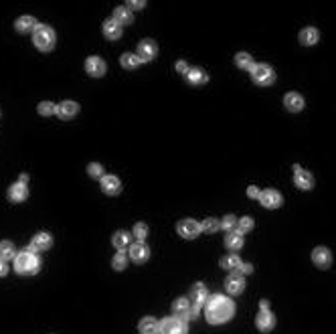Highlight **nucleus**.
Returning a JSON list of instances; mask_svg holds the SVG:
<instances>
[{"mask_svg":"<svg viewBox=\"0 0 336 334\" xmlns=\"http://www.w3.org/2000/svg\"><path fill=\"white\" fill-rule=\"evenodd\" d=\"M235 306L227 296H213L205 304V316L211 324H223L229 318H233Z\"/></svg>","mask_w":336,"mask_h":334,"instance_id":"1","label":"nucleus"},{"mask_svg":"<svg viewBox=\"0 0 336 334\" xmlns=\"http://www.w3.org/2000/svg\"><path fill=\"white\" fill-rule=\"evenodd\" d=\"M41 267V259L39 255L32 251V249H23L21 253H16L14 257V270L19 272L21 276H32L37 274Z\"/></svg>","mask_w":336,"mask_h":334,"instance_id":"2","label":"nucleus"},{"mask_svg":"<svg viewBox=\"0 0 336 334\" xmlns=\"http://www.w3.org/2000/svg\"><path fill=\"white\" fill-rule=\"evenodd\" d=\"M32 43H35V47L39 49V51H51V49L55 47L57 43V37L51 27L47 25H37L35 32H32Z\"/></svg>","mask_w":336,"mask_h":334,"instance_id":"3","label":"nucleus"},{"mask_svg":"<svg viewBox=\"0 0 336 334\" xmlns=\"http://www.w3.org/2000/svg\"><path fill=\"white\" fill-rule=\"evenodd\" d=\"M172 312H174L176 318H180V320H193V318H196L198 308L193 306V302L189 298H178V300H174V304H172Z\"/></svg>","mask_w":336,"mask_h":334,"instance_id":"4","label":"nucleus"},{"mask_svg":"<svg viewBox=\"0 0 336 334\" xmlns=\"http://www.w3.org/2000/svg\"><path fill=\"white\" fill-rule=\"evenodd\" d=\"M251 77H253V81L257 83V85H270V83H274V79H276V73H274V69H272L270 65L261 63V65H255L253 67Z\"/></svg>","mask_w":336,"mask_h":334,"instance_id":"5","label":"nucleus"},{"mask_svg":"<svg viewBox=\"0 0 336 334\" xmlns=\"http://www.w3.org/2000/svg\"><path fill=\"white\" fill-rule=\"evenodd\" d=\"M158 334H189V328L180 318H166L160 322V332Z\"/></svg>","mask_w":336,"mask_h":334,"instance_id":"6","label":"nucleus"},{"mask_svg":"<svg viewBox=\"0 0 336 334\" xmlns=\"http://www.w3.org/2000/svg\"><path fill=\"white\" fill-rule=\"evenodd\" d=\"M176 231H178V235L184 237V239H195L200 233V225L196 221H193V219H182V221H178Z\"/></svg>","mask_w":336,"mask_h":334,"instance_id":"7","label":"nucleus"},{"mask_svg":"<svg viewBox=\"0 0 336 334\" xmlns=\"http://www.w3.org/2000/svg\"><path fill=\"white\" fill-rule=\"evenodd\" d=\"M189 300L193 302V306H196V308L205 306V304H207V300H209V292H207V288L203 286V283H195V286L191 288Z\"/></svg>","mask_w":336,"mask_h":334,"instance_id":"8","label":"nucleus"},{"mask_svg":"<svg viewBox=\"0 0 336 334\" xmlns=\"http://www.w3.org/2000/svg\"><path fill=\"white\" fill-rule=\"evenodd\" d=\"M156 55H158V47H156L154 41L146 39V41H142L138 45V57H140V61H152V59H156Z\"/></svg>","mask_w":336,"mask_h":334,"instance_id":"9","label":"nucleus"},{"mask_svg":"<svg viewBox=\"0 0 336 334\" xmlns=\"http://www.w3.org/2000/svg\"><path fill=\"white\" fill-rule=\"evenodd\" d=\"M130 257H132L134 263H146L148 257H150V249H148V245L142 243V241L130 245Z\"/></svg>","mask_w":336,"mask_h":334,"instance_id":"10","label":"nucleus"},{"mask_svg":"<svg viewBox=\"0 0 336 334\" xmlns=\"http://www.w3.org/2000/svg\"><path fill=\"white\" fill-rule=\"evenodd\" d=\"M85 69H87V73L93 75V77H104L108 67H106V61H104V59H99V57H89V59L85 61Z\"/></svg>","mask_w":336,"mask_h":334,"instance_id":"11","label":"nucleus"},{"mask_svg":"<svg viewBox=\"0 0 336 334\" xmlns=\"http://www.w3.org/2000/svg\"><path fill=\"white\" fill-rule=\"evenodd\" d=\"M294 182H296V187H298V189H302V191H310V189H312V185H314V178H312V174H310L308 170L298 168V166H296Z\"/></svg>","mask_w":336,"mask_h":334,"instance_id":"12","label":"nucleus"},{"mask_svg":"<svg viewBox=\"0 0 336 334\" xmlns=\"http://www.w3.org/2000/svg\"><path fill=\"white\" fill-rule=\"evenodd\" d=\"M51 245H53V237L49 235V233H37V235L32 237L30 249L32 251H47V249H51Z\"/></svg>","mask_w":336,"mask_h":334,"instance_id":"13","label":"nucleus"},{"mask_svg":"<svg viewBox=\"0 0 336 334\" xmlns=\"http://www.w3.org/2000/svg\"><path fill=\"white\" fill-rule=\"evenodd\" d=\"M312 259H314V263L318 267H320V270H326V267H330V263H332V253L328 251L326 247H318V249H314Z\"/></svg>","mask_w":336,"mask_h":334,"instance_id":"14","label":"nucleus"},{"mask_svg":"<svg viewBox=\"0 0 336 334\" xmlns=\"http://www.w3.org/2000/svg\"><path fill=\"white\" fill-rule=\"evenodd\" d=\"M102 191L106 193V195H120L122 193V182H120V178H115V176H112V174H108V176H104L102 178Z\"/></svg>","mask_w":336,"mask_h":334,"instance_id":"15","label":"nucleus"},{"mask_svg":"<svg viewBox=\"0 0 336 334\" xmlns=\"http://www.w3.org/2000/svg\"><path fill=\"white\" fill-rule=\"evenodd\" d=\"M27 196H28V189L25 182H16V185L8 189V198L12 203H23V200H27Z\"/></svg>","mask_w":336,"mask_h":334,"instance_id":"16","label":"nucleus"},{"mask_svg":"<svg viewBox=\"0 0 336 334\" xmlns=\"http://www.w3.org/2000/svg\"><path fill=\"white\" fill-rule=\"evenodd\" d=\"M259 200H261V205L267 207V209H278L281 205V196L276 191H263V193H259Z\"/></svg>","mask_w":336,"mask_h":334,"instance_id":"17","label":"nucleus"},{"mask_svg":"<svg viewBox=\"0 0 336 334\" xmlns=\"http://www.w3.org/2000/svg\"><path fill=\"white\" fill-rule=\"evenodd\" d=\"M255 324H257V328H259L261 332H270V330L274 328V324H276V318H274V314H272L270 310H261V312L257 314Z\"/></svg>","mask_w":336,"mask_h":334,"instance_id":"18","label":"nucleus"},{"mask_svg":"<svg viewBox=\"0 0 336 334\" xmlns=\"http://www.w3.org/2000/svg\"><path fill=\"white\" fill-rule=\"evenodd\" d=\"M77 111H79V106L75 102H63V104L57 106V115H59L61 120H71V118H75Z\"/></svg>","mask_w":336,"mask_h":334,"instance_id":"19","label":"nucleus"},{"mask_svg":"<svg viewBox=\"0 0 336 334\" xmlns=\"http://www.w3.org/2000/svg\"><path fill=\"white\" fill-rule=\"evenodd\" d=\"M225 288H227V292H229V294L237 296V294H241V292H243L245 281H243V278H241V276H235V274H233V276H229V278H227Z\"/></svg>","mask_w":336,"mask_h":334,"instance_id":"20","label":"nucleus"},{"mask_svg":"<svg viewBox=\"0 0 336 334\" xmlns=\"http://www.w3.org/2000/svg\"><path fill=\"white\" fill-rule=\"evenodd\" d=\"M113 21L120 27H126V25H130L134 21V14H132V10L128 6H117L113 10Z\"/></svg>","mask_w":336,"mask_h":334,"instance_id":"21","label":"nucleus"},{"mask_svg":"<svg viewBox=\"0 0 336 334\" xmlns=\"http://www.w3.org/2000/svg\"><path fill=\"white\" fill-rule=\"evenodd\" d=\"M138 328H140V334H158L160 332V324L156 322V318H152V316L142 318Z\"/></svg>","mask_w":336,"mask_h":334,"instance_id":"22","label":"nucleus"},{"mask_svg":"<svg viewBox=\"0 0 336 334\" xmlns=\"http://www.w3.org/2000/svg\"><path fill=\"white\" fill-rule=\"evenodd\" d=\"M225 245H227V249H231V251H237V249L243 247V235L239 231H229L227 237H225Z\"/></svg>","mask_w":336,"mask_h":334,"instance_id":"23","label":"nucleus"},{"mask_svg":"<svg viewBox=\"0 0 336 334\" xmlns=\"http://www.w3.org/2000/svg\"><path fill=\"white\" fill-rule=\"evenodd\" d=\"M104 35H106L110 41H117V39L122 37V27L117 25L113 19H112V21H106V23H104Z\"/></svg>","mask_w":336,"mask_h":334,"instance_id":"24","label":"nucleus"},{"mask_svg":"<svg viewBox=\"0 0 336 334\" xmlns=\"http://www.w3.org/2000/svg\"><path fill=\"white\" fill-rule=\"evenodd\" d=\"M187 79H189L191 85L198 87V85H203V83H207V73L203 69H198V67H193V69H189V73H187Z\"/></svg>","mask_w":336,"mask_h":334,"instance_id":"25","label":"nucleus"},{"mask_svg":"<svg viewBox=\"0 0 336 334\" xmlns=\"http://www.w3.org/2000/svg\"><path fill=\"white\" fill-rule=\"evenodd\" d=\"M283 104L290 111H300L304 108V99H302V95H298V93H288L283 99Z\"/></svg>","mask_w":336,"mask_h":334,"instance_id":"26","label":"nucleus"},{"mask_svg":"<svg viewBox=\"0 0 336 334\" xmlns=\"http://www.w3.org/2000/svg\"><path fill=\"white\" fill-rule=\"evenodd\" d=\"M112 243L115 245L117 251H124L126 247H130L132 237H130V233H126V231H117L115 235H113V239H112Z\"/></svg>","mask_w":336,"mask_h":334,"instance_id":"27","label":"nucleus"},{"mask_svg":"<svg viewBox=\"0 0 336 334\" xmlns=\"http://www.w3.org/2000/svg\"><path fill=\"white\" fill-rule=\"evenodd\" d=\"M16 30L19 32H35V28H37V23H35V19L32 16H21L19 21H16Z\"/></svg>","mask_w":336,"mask_h":334,"instance_id":"28","label":"nucleus"},{"mask_svg":"<svg viewBox=\"0 0 336 334\" xmlns=\"http://www.w3.org/2000/svg\"><path fill=\"white\" fill-rule=\"evenodd\" d=\"M235 63H237V67L239 69H243V71H253V59H251V55H247V53H239L237 57H235Z\"/></svg>","mask_w":336,"mask_h":334,"instance_id":"29","label":"nucleus"},{"mask_svg":"<svg viewBox=\"0 0 336 334\" xmlns=\"http://www.w3.org/2000/svg\"><path fill=\"white\" fill-rule=\"evenodd\" d=\"M221 267L223 270H229V272H239L241 261H239L237 255H227V257L221 259Z\"/></svg>","mask_w":336,"mask_h":334,"instance_id":"30","label":"nucleus"},{"mask_svg":"<svg viewBox=\"0 0 336 334\" xmlns=\"http://www.w3.org/2000/svg\"><path fill=\"white\" fill-rule=\"evenodd\" d=\"M120 61H122V67H126V69H136V67L142 63L136 53H124Z\"/></svg>","mask_w":336,"mask_h":334,"instance_id":"31","label":"nucleus"},{"mask_svg":"<svg viewBox=\"0 0 336 334\" xmlns=\"http://www.w3.org/2000/svg\"><path fill=\"white\" fill-rule=\"evenodd\" d=\"M300 41L304 45H316L318 43V30L316 28H304L300 32Z\"/></svg>","mask_w":336,"mask_h":334,"instance_id":"32","label":"nucleus"},{"mask_svg":"<svg viewBox=\"0 0 336 334\" xmlns=\"http://www.w3.org/2000/svg\"><path fill=\"white\" fill-rule=\"evenodd\" d=\"M0 257H2L4 261L16 257V249H14V245L10 241H2V243H0Z\"/></svg>","mask_w":336,"mask_h":334,"instance_id":"33","label":"nucleus"},{"mask_svg":"<svg viewBox=\"0 0 336 334\" xmlns=\"http://www.w3.org/2000/svg\"><path fill=\"white\" fill-rule=\"evenodd\" d=\"M112 265H113V270H117V272L126 270V265H128V257H126V253H124V251L115 253V257L112 259Z\"/></svg>","mask_w":336,"mask_h":334,"instance_id":"34","label":"nucleus"},{"mask_svg":"<svg viewBox=\"0 0 336 334\" xmlns=\"http://www.w3.org/2000/svg\"><path fill=\"white\" fill-rule=\"evenodd\" d=\"M87 172H89L91 178H104V166L99 162H91L87 166Z\"/></svg>","mask_w":336,"mask_h":334,"instance_id":"35","label":"nucleus"},{"mask_svg":"<svg viewBox=\"0 0 336 334\" xmlns=\"http://www.w3.org/2000/svg\"><path fill=\"white\" fill-rule=\"evenodd\" d=\"M221 227V223L217 219H205L203 225H200V229H203L205 233H217V229Z\"/></svg>","mask_w":336,"mask_h":334,"instance_id":"36","label":"nucleus"},{"mask_svg":"<svg viewBox=\"0 0 336 334\" xmlns=\"http://www.w3.org/2000/svg\"><path fill=\"white\" fill-rule=\"evenodd\" d=\"M39 113L41 115H53V113H57V106L51 102H43V104H39Z\"/></svg>","mask_w":336,"mask_h":334,"instance_id":"37","label":"nucleus"},{"mask_svg":"<svg viewBox=\"0 0 336 334\" xmlns=\"http://www.w3.org/2000/svg\"><path fill=\"white\" fill-rule=\"evenodd\" d=\"M134 237H136L138 241H142V243H144V239L148 237V227H146L144 223H138L136 227H134Z\"/></svg>","mask_w":336,"mask_h":334,"instance_id":"38","label":"nucleus"},{"mask_svg":"<svg viewBox=\"0 0 336 334\" xmlns=\"http://www.w3.org/2000/svg\"><path fill=\"white\" fill-rule=\"evenodd\" d=\"M237 223H239V221L235 219L233 215H227L225 219L221 221V227H223V229H227V231H235V227H237Z\"/></svg>","mask_w":336,"mask_h":334,"instance_id":"39","label":"nucleus"},{"mask_svg":"<svg viewBox=\"0 0 336 334\" xmlns=\"http://www.w3.org/2000/svg\"><path fill=\"white\" fill-rule=\"evenodd\" d=\"M237 227H239V233L243 235V233H247V231L253 229V219H249V217H243V219L237 223Z\"/></svg>","mask_w":336,"mask_h":334,"instance_id":"40","label":"nucleus"},{"mask_svg":"<svg viewBox=\"0 0 336 334\" xmlns=\"http://www.w3.org/2000/svg\"><path fill=\"white\" fill-rule=\"evenodd\" d=\"M176 71L182 73V75H187V73H189V65L184 63V61H178V63H176Z\"/></svg>","mask_w":336,"mask_h":334,"instance_id":"41","label":"nucleus"},{"mask_svg":"<svg viewBox=\"0 0 336 334\" xmlns=\"http://www.w3.org/2000/svg\"><path fill=\"white\" fill-rule=\"evenodd\" d=\"M6 272H8V267H6V261H4L2 257H0V278H2V276H6Z\"/></svg>","mask_w":336,"mask_h":334,"instance_id":"42","label":"nucleus"},{"mask_svg":"<svg viewBox=\"0 0 336 334\" xmlns=\"http://www.w3.org/2000/svg\"><path fill=\"white\" fill-rule=\"evenodd\" d=\"M239 272H241V274H251V272H253V267H251L249 263H241V267H239Z\"/></svg>","mask_w":336,"mask_h":334,"instance_id":"43","label":"nucleus"},{"mask_svg":"<svg viewBox=\"0 0 336 334\" xmlns=\"http://www.w3.org/2000/svg\"><path fill=\"white\" fill-rule=\"evenodd\" d=\"M247 195L253 196V198H259V191H257L255 187H249V189H247Z\"/></svg>","mask_w":336,"mask_h":334,"instance_id":"44","label":"nucleus"},{"mask_svg":"<svg viewBox=\"0 0 336 334\" xmlns=\"http://www.w3.org/2000/svg\"><path fill=\"white\" fill-rule=\"evenodd\" d=\"M130 6H132V8H144L146 2H130Z\"/></svg>","mask_w":336,"mask_h":334,"instance_id":"45","label":"nucleus"},{"mask_svg":"<svg viewBox=\"0 0 336 334\" xmlns=\"http://www.w3.org/2000/svg\"><path fill=\"white\" fill-rule=\"evenodd\" d=\"M267 308H270V304H267L265 300H263V302H261V310H267Z\"/></svg>","mask_w":336,"mask_h":334,"instance_id":"46","label":"nucleus"}]
</instances>
